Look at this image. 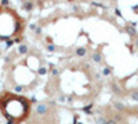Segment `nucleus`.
Returning <instances> with one entry per match:
<instances>
[{
    "label": "nucleus",
    "instance_id": "1",
    "mask_svg": "<svg viewBox=\"0 0 138 124\" xmlns=\"http://www.w3.org/2000/svg\"><path fill=\"white\" fill-rule=\"evenodd\" d=\"M1 109L4 112V115L7 116L11 121H19V120L25 119L26 115H28L29 103L24 98L8 95V98L4 101V103H1Z\"/></svg>",
    "mask_w": 138,
    "mask_h": 124
},
{
    "label": "nucleus",
    "instance_id": "2",
    "mask_svg": "<svg viewBox=\"0 0 138 124\" xmlns=\"http://www.w3.org/2000/svg\"><path fill=\"white\" fill-rule=\"evenodd\" d=\"M37 110H39L40 113H44V110H46V106H44V105H40V106L37 107Z\"/></svg>",
    "mask_w": 138,
    "mask_h": 124
}]
</instances>
